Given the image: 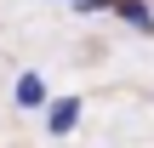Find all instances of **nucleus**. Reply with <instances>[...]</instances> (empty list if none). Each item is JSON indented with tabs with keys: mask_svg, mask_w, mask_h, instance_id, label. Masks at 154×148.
Masks as SVG:
<instances>
[{
	"mask_svg": "<svg viewBox=\"0 0 154 148\" xmlns=\"http://www.w3.org/2000/svg\"><path fill=\"white\" fill-rule=\"evenodd\" d=\"M46 97H51V86H46V74H40V68H23V74L11 80V103H17V114H40V108H46Z\"/></svg>",
	"mask_w": 154,
	"mask_h": 148,
	"instance_id": "1",
	"label": "nucleus"
},
{
	"mask_svg": "<svg viewBox=\"0 0 154 148\" xmlns=\"http://www.w3.org/2000/svg\"><path fill=\"white\" fill-rule=\"evenodd\" d=\"M46 131L51 137H69V131H80V114H86V103L80 97H46Z\"/></svg>",
	"mask_w": 154,
	"mask_h": 148,
	"instance_id": "2",
	"label": "nucleus"
},
{
	"mask_svg": "<svg viewBox=\"0 0 154 148\" xmlns=\"http://www.w3.org/2000/svg\"><path fill=\"white\" fill-rule=\"evenodd\" d=\"M109 11H114L126 29H137V34H154V6H149V0H109Z\"/></svg>",
	"mask_w": 154,
	"mask_h": 148,
	"instance_id": "3",
	"label": "nucleus"
},
{
	"mask_svg": "<svg viewBox=\"0 0 154 148\" xmlns=\"http://www.w3.org/2000/svg\"><path fill=\"white\" fill-rule=\"evenodd\" d=\"M69 11H74V17H103L109 0H69Z\"/></svg>",
	"mask_w": 154,
	"mask_h": 148,
	"instance_id": "4",
	"label": "nucleus"
}]
</instances>
